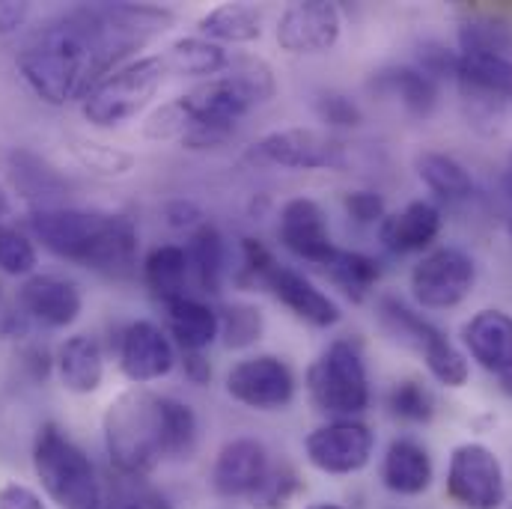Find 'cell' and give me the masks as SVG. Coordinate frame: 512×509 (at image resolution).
Instances as JSON below:
<instances>
[{"label": "cell", "instance_id": "obj_51", "mask_svg": "<svg viewBox=\"0 0 512 509\" xmlns=\"http://www.w3.org/2000/svg\"><path fill=\"white\" fill-rule=\"evenodd\" d=\"M182 370H185V379L197 387L212 382V364L206 361L203 352H182Z\"/></svg>", "mask_w": 512, "mask_h": 509}, {"label": "cell", "instance_id": "obj_48", "mask_svg": "<svg viewBox=\"0 0 512 509\" xmlns=\"http://www.w3.org/2000/svg\"><path fill=\"white\" fill-rule=\"evenodd\" d=\"M164 221L173 227V230H197L200 224H206L203 221V209L197 206V203H191V200H170V203H164Z\"/></svg>", "mask_w": 512, "mask_h": 509}, {"label": "cell", "instance_id": "obj_13", "mask_svg": "<svg viewBox=\"0 0 512 509\" xmlns=\"http://www.w3.org/2000/svg\"><path fill=\"white\" fill-rule=\"evenodd\" d=\"M343 15L334 3L301 0L289 3L277 18V45L289 54H325L340 42Z\"/></svg>", "mask_w": 512, "mask_h": 509}, {"label": "cell", "instance_id": "obj_22", "mask_svg": "<svg viewBox=\"0 0 512 509\" xmlns=\"http://www.w3.org/2000/svg\"><path fill=\"white\" fill-rule=\"evenodd\" d=\"M435 468L429 450L414 438H393L382 462V483L399 498H417L432 486Z\"/></svg>", "mask_w": 512, "mask_h": 509}, {"label": "cell", "instance_id": "obj_17", "mask_svg": "<svg viewBox=\"0 0 512 509\" xmlns=\"http://www.w3.org/2000/svg\"><path fill=\"white\" fill-rule=\"evenodd\" d=\"M18 307L27 319L45 328H69L81 316L84 298H81V289L66 277L30 274L18 286Z\"/></svg>", "mask_w": 512, "mask_h": 509}, {"label": "cell", "instance_id": "obj_32", "mask_svg": "<svg viewBox=\"0 0 512 509\" xmlns=\"http://www.w3.org/2000/svg\"><path fill=\"white\" fill-rule=\"evenodd\" d=\"M414 167H417L420 182L441 200L456 203V200H468L474 194V179H471L468 167L447 152H420Z\"/></svg>", "mask_w": 512, "mask_h": 509}, {"label": "cell", "instance_id": "obj_6", "mask_svg": "<svg viewBox=\"0 0 512 509\" xmlns=\"http://www.w3.org/2000/svg\"><path fill=\"white\" fill-rule=\"evenodd\" d=\"M167 75L164 57H140L105 78L87 99H84V117L87 123L99 128L123 126L126 120L137 117L161 90Z\"/></svg>", "mask_w": 512, "mask_h": 509}, {"label": "cell", "instance_id": "obj_36", "mask_svg": "<svg viewBox=\"0 0 512 509\" xmlns=\"http://www.w3.org/2000/svg\"><path fill=\"white\" fill-rule=\"evenodd\" d=\"M242 93L251 105H265L274 99L277 93V81H274V72L271 66L262 60V57H254V54H239V57H230V66L224 72Z\"/></svg>", "mask_w": 512, "mask_h": 509}, {"label": "cell", "instance_id": "obj_9", "mask_svg": "<svg viewBox=\"0 0 512 509\" xmlns=\"http://www.w3.org/2000/svg\"><path fill=\"white\" fill-rule=\"evenodd\" d=\"M447 498L462 509H501L507 504V480L501 459L480 441H465L450 453Z\"/></svg>", "mask_w": 512, "mask_h": 509}, {"label": "cell", "instance_id": "obj_43", "mask_svg": "<svg viewBox=\"0 0 512 509\" xmlns=\"http://www.w3.org/2000/svg\"><path fill=\"white\" fill-rule=\"evenodd\" d=\"M36 262L39 256L33 242L21 230L0 224V271L9 277H30L36 271Z\"/></svg>", "mask_w": 512, "mask_h": 509}, {"label": "cell", "instance_id": "obj_47", "mask_svg": "<svg viewBox=\"0 0 512 509\" xmlns=\"http://www.w3.org/2000/svg\"><path fill=\"white\" fill-rule=\"evenodd\" d=\"M102 509H173L161 495L140 489V486H128V489H117L114 498H105Z\"/></svg>", "mask_w": 512, "mask_h": 509}, {"label": "cell", "instance_id": "obj_42", "mask_svg": "<svg viewBox=\"0 0 512 509\" xmlns=\"http://www.w3.org/2000/svg\"><path fill=\"white\" fill-rule=\"evenodd\" d=\"M191 128V108H188V99L185 96H176L170 99L167 105L155 108L146 123L140 128V134L146 140H182Z\"/></svg>", "mask_w": 512, "mask_h": 509}, {"label": "cell", "instance_id": "obj_39", "mask_svg": "<svg viewBox=\"0 0 512 509\" xmlns=\"http://www.w3.org/2000/svg\"><path fill=\"white\" fill-rule=\"evenodd\" d=\"M387 408L396 420L402 423H429L435 417V396L429 387L417 379H402L390 387L387 393Z\"/></svg>", "mask_w": 512, "mask_h": 509}, {"label": "cell", "instance_id": "obj_23", "mask_svg": "<svg viewBox=\"0 0 512 509\" xmlns=\"http://www.w3.org/2000/svg\"><path fill=\"white\" fill-rule=\"evenodd\" d=\"M376 96L393 99L408 117L426 120L438 108V84L426 78L417 66H387L370 78Z\"/></svg>", "mask_w": 512, "mask_h": 509}, {"label": "cell", "instance_id": "obj_12", "mask_svg": "<svg viewBox=\"0 0 512 509\" xmlns=\"http://www.w3.org/2000/svg\"><path fill=\"white\" fill-rule=\"evenodd\" d=\"M295 373L280 355H254L227 373V393L254 411H283L295 399Z\"/></svg>", "mask_w": 512, "mask_h": 509}, {"label": "cell", "instance_id": "obj_31", "mask_svg": "<svg viewBox=\"0 0 512 509\" xmlns=\"http://www.w3.org/2000/svg\"><path fill=\"white\" fill-rule=\"evenodd\" d=\"M188 274H191L188 254L179 245H158L143 259V283L149 286L152 298L161 304L185 295Z\"/></svg>", "mask_w": 512, "mask_h": 509}, {"label": "cell", "instance_id": "obj_56", "mask_svg": "<svg viewBox=\"0 0 512 509\" xmlns=\"http://www.w3.org/2000/svg\"><path fill=\"white\" fill-rule=\"evenodd\" d=\"M510 233H512V218H510Z\"/></svg>", "mask_w": 512, "mask_h": 509}, {"label": "cell", "instance_id": "obj_52", "mask_svg": "<svg viewBox=\"0 0 512 509\" xmlns=\"http://www.w3.org/2000/svg\"><path fill=\"white\" fill-rule=\"evenodd\" d=\"M9 215V194H6V188L0 185V218H6Z\"/></svg>", "mask_w": 512, "mask_h": 509}, {"label": "cell", "instance_id": "obj_57", "mask_svg": "<svg viewBox=\"0 0 512 509\" xmlns=\"http://www.w3.org/2000/svg\"><path fill=\"white\" fill-rule=\"evenodd\" d=\"M390 509H402V507H390Z\"/></svg>", "mask_w": 512, "mask_h": 509}, {"label": "cell", "instance_id": "obj_24", "mask_svg": "<svg viewBox=\"0 0 512 509\" xmlns=\"http://www.w3.org/2000/svg\"><path fill=\"white\" fill-rule=\"evenodd\" d=\"M6 170H9V182L12 188L33 203V209H51L60 206V200L69 194V182L36 152L30 149H15L6 158Z\"/></svg>", "mask_w": 512, "mask_h": 509}, {"label": "cell", "instance_id": "obj_21", "mask_svg": "<svg viewBox=\"0 0 512 509\" xmlns=\"http://www.w3.org/2000/svg\"><path fill=\"white\" fill-rule=\"evenodd\" d=\"M438 233H441V212L426 200H414L405 209L384 215V221L379 224V242L393 256L426 251L438 239Z\"/></svg>", "mask_w": 512, "mask_h": 509}, {"label": "cell", "instance_id": "obj_15", "mask_svg": "<svg viewBox=\"0 0 512 509\" xmlns=\"http://www.w3.org/2000/svg\"><path fill=\"white\" fill-rule=\"evenodd\" d=\"M277 236L289 254L307 259L319 268L337 251V245L331 239L328 218H325L322 206L310 197H295L280 209Z\"/></svg>", "mask_w": 512, "mask_h": 509}, {"label": "cell", "instance_id": "obj_5", "mask_svg": "<svg viewBox=\"0 0 512 509\" xmlns=\"http://www.w3.org/2000/svg\"><path fill=\"white\" fill-rule=\"evenodd\" d=\"M310 402L331 417H358L370 405V376L355 340H334L307 370Z\"/></svg>", "mask_w": 512, "mask_h": 509}, {"label": "cell", "instance_id": "obj_54", "mask_svg": "<svg viewBox=\"0 0 512 509\" xmlns=\"http://www.w3.org/2000/svg\"><path fill=\"white\" fill-rule=\"evenodd\" d=\"M504 188H507V194H512V155H510V167H507V173H504Z\"/></svg>", "mask_w": 512, "mask_h": 509}, {"label": "cell", "instance_id": "obj_25", "mask_svg": "<svg viewBox=\"0 0 512 509\" xmlns=\"http://www.w3.org/2000/svg\"><path fill=\"white\" fill-rule=\"evenodd\" d=\"M164 313H167V334L176 340L182 352H206L221 334L218 310L200 298L191 295L173 298L164 304Z\"/></svg>", "mask_w": 512, "mask_h": 509}, {"label": "cell", "instance_id": "obj_53", "mask_svg": "<svg viewBox=\"0 0 512 509\" xmlns=\"http://www.w3.org/2000/svg\"><path fill=\"white\" fill-rule=\"evenodd\" d=\"M498 379H501V390L512 396V373H504V376H498Z\"/></svg>", "mask_w": 512, "mask_h": 509}, {"label": "cell", "instance_id": "obj_11", "mask_svg": "<svg viewBox=\"0 0 512 509\" xmlns=\"http://www.w3.org/2000/svg\"><path fill=\"white\" fill-rule=\"evenodd\" d=\"M477 283L474 259L459 248H438L411 268V295L423 310L459 307Z\"/></svg>", "mask_w": 512, "mask_h": 509}, {"label": "cell", "instance_id": "obj_46", "mask_svg": "<svg viewBox=\"0 0 512 509\" xmlns=\"http://www.w3.org/2000/svg\"><path fill=\"white\" fill-rule=\"evenodd\" d=\"M343 209L346 215L361 224V227H370V224H382L384 221V197L379 191H367V188H358V191H346L343 194Z\"/></svg>", "mask_w": 512, "mask_h": 509}, {"label": "cell", "instance_id": "obj_33", "mask_svg": "<svg viewBox=\"0 0 512 509\" xmlns=\"http://www.w3.org/2000/svg\"><path fill=\"white\" fill-rule=\"evenodd\" d=\"M322 274L337 289H343V295H349L352 301H364L367 292L382 277V262L376 256L361 254V251H343V248H337L334 256L322 265Z\"/></svg>", "mask_w": 512, "mask_h": 509}, {"label": "cell", "instance_id": "obj_10", "mask_svg": "<svg viewBox=\"0 0 512 509\" xmlns=\"http://www.w3.org/2000/svg\"><path fill=\"white\" fill-rule=\"evenodd\" d=\"M376 447V435L367 423L355 417H340L316 426L304 438L307 462L331 477H349L370 465Z\"/></svg>", "mask_w": 512, "mask_h": 509}, {"label": "cell", "instance_id": "obj_18", "mask_svg": "<svg viewBox=\"0 0 512 509\" xmlns=\"http://www.w3.org/2000/svg\"><path fill=\"white\" fill-rule=\"evenodd\" d=\"M465 99L480 105L489 117L512 99V57L489 51H459V75Z\"/></svg>", "mask_w": 512, "mask_h": 509}, {"label": "cell", "instance_id": "obj_26", "mask_svg": "<svg viewBox=\"0 0 512 509\" xmlns=\"http://www.w3.org/2000/svg\"><path fill=\"white\" fill-rule=\"evenodd\" d=\"M57 376L72 393H96L105 379V355L96 337L75 334L57 349Z\"/></svg>", "mask_w": 512, "mask_h": 509}, {"label": "cell", "instance_id": "obj_19", "mask_svg": "<svg viewBox=\"0 0 512 509\" xmlns=\"http://www.w3.org/2000/svg\"><path fill=\"white\" fill-rule=\"evenodd\" d=\"M268 468V450L256 438H233L215 456L212 489L221 498H251Z\"/></svg>", "mask_w": 512, "mask_h": 509}, {"label": "cell", "instance_id": "obj_16", "mask_svg": "<svg viewBox=\"0 0 512 509\" xmlns=\"http://www.w3.org/2000/svg\"><path fill=\"white\" fill-rule=\"evenodd\" d=\"M173 367H176V349L170 334L149 319L131 322L120 343V370L128 382H158L170 376Z\"/></svg>", "mask_w": 512, "mask_h": 509}, {"label": "cell", "instance_id": "obj_3", "mask_svg": "<svg viewBox=\"0 0 512 509\" xmlns=\"http://www.w3.org/2000/svg\"><path fill=\"white\" fill-rule=\"evenodd\" d=\"M167 396L143 387L123 390L105 411V447L111 465L128 477L140 480L167 459Z\"/></svg>", "mask_w": 512, "mask_h": 509}, {"label": "cell", "instance_id": "obj_4", "mask_svg": "<svg viewBox=\"0 0 512 509\" xmlns=\"http://www.w3.org/2000/svg\"><path fill=\"white\" fill-rule=\"evenodd\" d=\"M33 471L60 509H102L105 504L90 456L57 423L39 426L33 441Z\"/></svg>", "mask_w": 512, "mask_h": 509}, {"label": "cell", "instance_id": "obj_7", "mask_svg": "<svg viewBox=\"0 0 512 509\" xmlns=\"http://www.w3.org/2000/svg\"><path fill=\"white\" fill-rule=\"evenodd\" d=\"M254 167H286V170H346L349 149L343 140L316 128H280L259 137L245 152Z\"/></svg>", "mask_w": 512, "mask_h": 509}, {"label": "cell", "instance_id": "obj_38", "mask_svg": "<svg viewBox=\"0 0 512 509\" xmlns=\"http://www.w3.org/2000/svg\"><path fill=\"white\" fill-rule=\"evenodd\" d=\"M167 459H188L200 441V420L194 408L182 399L167 396Z\"/></svg>", "mask_w": 512, "mask_h": 509}, {"label": "cell", "instance_id": "obj_27", "mask_svg": "<svg viewBox=\"0 0 512 509\" xmlns=\"http://www.w3.org/2000/svg\"><path fill=\"white\" fill-rule=\"evenodd\" d=\"M185 254H188L191 274L200 283V289L209 295H218L230 274V254H227V242H224L221 230L215 224H200L191 233Z\"/></svg>", "mask_w": 512, "mask_h": 509}, {"label": "cell", "instance_id": "obj_49", "mask_svg": "<svg viewBox=\"0 0 512 509\" xmlns=\"http://www.w3.org/2000/svg\"><path fill=\"white\" fill-rule=\"evenodd\" d=\"M0 509H51L33 489L21 483H6L0 486Z\"/></svg>", "mask_w": 512, "mask_h": 509}, {"label": "cell", "instance_id": "obj_2", "mask_svg": "<svg viewBox=\"0 0 512 509\" xmlns=\"http://www.w3.org/2000/svg\"><path fill=\"white\" fill-rule=\"evenodd\" d=\"M27 230L45 251L99 274L128 277L137 265V227L126 215L81 212L69 206L30 209Z\"/></svg>", "mask_w": 512, "mask_h": 509}, {"label": "cell", "instance_id": "obj_1", "mask_svg": "<svg viewBox=\"0 0 512 509\" xmlns=\"http://www.w3.org/2000/svg\"><path fill=\"white\" fill-rule=\"evenodd\" d=\"M176 24L167 6L84 3L39 24L18 51L24 84L48 105L87 99Z\"/></svg>", "mask_w": 512, "mask_h": 509}, {"label": "cell", "instance_id": "obj_34", "mask_svg": "<svg viewBox=\"0 0 512 509\" xmlns=\"http://www.w3.org/2000/svg\"><path fill=\"white\" fill-rule=\"evenodd\" d=\"M66 149L84 170H90L93 176H102V179H123L134 170L131 152L120 149V146H111V143H102V140L72 134L66 140Z\"/></svg>", "mask_w": 512, "mask_h": 509}, {"label": "cell", "instance_id": "obj_8", "mask_svg": "<svg viewBox=\"0 0 512 509\" xmlns=\"http://www.w3.org/2000/svg\"><path fill=\"white\" fill-rule=\"evenodd\" d=\"M185 99L191 108V128L179 143L188 149H215L227 143L254 108L227 75L185 93Z\"/></svg>", "mask_w": 512, "mask_h": 509}, {"label": "cell", "instance_id": "obj_35", "mask_svg": "<svg viewBox=\"0 0 512 509\" xmlns=\"http://www.w3.org/2000/svg\"><path fill=\"white\" fill-rule=\"evenodd\" d=\"M218 322H221V343L233 352H242V349H251L256 340L262 337L265 331V319H262V310L256 304L248 301H233V304H224L218 310Z\"/></svg>", "mask_w": 512, "mask_h": 509}, {"label": "cell", "instance_id": "obj_40", "mask_svg": "<svg viewBox=\"0 0 512 509\" xmlns=\"http://www.w3.org/2000/svg\"><path fill=\"white\" fill-rule=\"evenodd\" d=\"M301 492V477L289 462L271 465L265 480L259 483L254 495L248 498L254 509H286L289 501Z\"/></svg>", "mask_w": 512, "mask_h": 509}, {"label": "cell", "instance_id": "obj_29", "mask_svg": "<svg viewBox=\"0 0 512 509\" xmlns=\"http://www.w3.org/2000/svg\"><path fill=\"white\" fill-rule=\"evenodd\" d=\"M197 30L203 39L218 45H248L262 36V18L254 6L221 3L197 21Z\"/></svg>", "mask_w": 512, "mask_h": 509}, {"label": "cell", "instance_id": "obj_41", "mask_svg": "<svg viewBox=\"0 0 512 509\" xmlns=\"http://www.w3.org/2000/svg\"><path fill=\"white\" fill-rule=\"evenodd\" d=\"M423 361H426V370L432 373V379L441 382L444 387H462V384L468 382V376H471L468 358H465L447 337L435 340V343L426 349Z\"/></svg>", "mask_w": 512, "mask_h": 509}, {"label": "cell", "instance_id": "obj_50", "mask_svg": "<svg viewBox=\"0 0 512 509\" xmlns=\"http://www.w3.org/2000/svg\"><path fill=\"white\" fill-rule=\"evenodd\" d=\"M30 18V3H12V0H0V36L18 33L24 27V21Z\"/></svg>", "mask_w": 512, "mask_h": 509}, {"label": "cell", "instance_id": "obj_28", "mask_svg": "<svg viewBox=\"0 0 512 509\" xmlns=\"http://www.w3.org/2000/svg\"><path fill=\"white\" fill-rule=\"evenodd\" d=\"M376 319L382 325V331L399 346L417 352V355H426V349L441 340L444 334L429 322L423 319L420 313H414L405 301L393 298V295H382L379 304H376Z\"/></svg>", "mask_w": 512, "mask_h": 509}, {"label": "cell", "instance_id": "obj_14", "mask_svg": "<svg viewBox=\"0 0 512 509\" xmlns=\"http://www.w3.org/2000/svg\"><path fill=\"white\" fill-rule=\"evenodd\" d=\"M295 319L313 325V328H334L343 313H340V304L325 295L307 274L289 268V265H280L277 259L265 268L262 280H259Z\"/></svg>", "mask_w": 512, "mask_h": 509}, {"label": "cell", "instance_id": "obj_55", "mask_svg": "<svg viewBox=\"0 0 512 509\" xmlns=\"http://www.w3.org/2000/svg\"><path fill=\"white\" fill-rule=\"evenodd\" d=\"M307 509H346V507H340V504H310Z\"/></svg>", "mask_w": 512, "mask_h": 509}, {"label": "cell", "instance_id": "obj_37", "mask_svg": "<svg viewBox=\"0 0 512 509\" xmlns=\"http://www.w3.org/2000/svg\"><path fill=\"white\" fill-rule=\"evenodd\" d=\"M459 51H489L512 57V27L492 15L471 18L459 27Z\"/></svg>", "mask_w": 512, "mask_h": 509}, {"label": "cell", "instance_id": "obj_30", "mask_svg": "<svg viewBox=\"0 0 512 509\" xmlns=\"http://www.w3.org/2000/svg\"><path fill=\"white\" fill-rule=\"evenodd\" d=\"M161 57H164L167 72L188 75V78L224 75L227 66H230V54L224 51V45L209 42L203 36H182Z\"/></svg>", "mask_w": 512, "mask_h": 509}, {"label": "cell", "instance_id": "obj_44", "mask_svg": "<svg viewBox=\"0 0 512 509\" xmlns=\"http://www.w3.org/2000/svg\"><path fill=\"white\" fill-rule=\"evenodd\" d=\"M313 111H316V117H319L325 126L331 128H355L364 123L361 108H358L349 96H343V93H337V90L319 93L316 102H313Z\"/></svg>", "mask_w": 512, "mask_h": 509}, {"label": "cell", "instance_id": "obj_45", "mask_svg": "<svg viewBox=\"0 0 512 509\" xmlns=\"http://www.w3.org/2000/svg\"><path fill=\"white\" fill-rule=\"evenodd\" d=\"M417 69L432 78L435 84L441 81H456L459 75V51L441 45V42H423L417 48Z\"/></svg>", "mask_w": 512, "mask_h": 509}, {"label": "cell", "instance_id": "obj_20", "mask_svg": "<svg viewBox=\"0 0 512 509\" xmlns=\"http://www.w3.org/2000/svg\"><path fill=\"white\" fill-rule=\"evenodd\" d=\"M462 343L471 358L495 373H512V316L504 310H480L462 328Z\"/></svg>", "mask_w": 512, "mask_h": 509}]
</instances>
